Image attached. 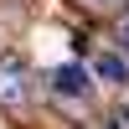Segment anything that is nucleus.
Segmentation results:
<instances>
[{
	"label": "nucleus",
	"mask_w": 129,
	"mask_h": 129,
	"mask_svg": "<svg viewBox=\"0 0 129 129\" xmlns=\"http://www.w3.org/2000/svg\"><path fill=\"white\" fill-rule=\"evenodd\" d=\"M31 93V72L21 52H0V103H26Z\"/></svg>",
	"instance_id": "f257e3e1"
},
{
	"label": "nucleus",
	"mask_w": 129,
	"mask_h": 129,
	"mask_svg": "<svg viewBox=\"0 0 129 129\" xmlns=\"http://www.w3.org/2000/svg\"><path fill=\"white\" fill-rule=\"evenodd\" d=\"M52 88H57L62 98H88L93 78H88V67H83V62H62V67L52 72Z\"/></svg>",
	"instance_id": "f03ea898"
},
{
	"label": "nucleus",
	"mask_w": 129,
	"mask_h": 129,
	"mask_svg": "<svg viewBox=\"0 0 129 129\" xmlns=\"http://www.w3.org/2000/svg\"><path fill=\"white\" fill-rule=\"evenodd\" d=\"M98 78L124 83V78H129V62H124V57H98Z\"/></svg>",
	"instance_id": "7ed1b4c3"
},
{
	"label": "nucleus",
	"mask_w": 129,
	"mask_h": 129,
	"mask_svg": "<svg viewBox=\"0 0 129 129\" xmlns=\"http://www.w3.org/2000/svg\"><path fill=\"white\" fill-rule=\"evenodd\" d=\"M109 129H129V103H119V109H114V119H109Z\"/></svg>",
	"instance_id": "20e7f679"
},
{
	"label": "nucleus",
	"mask_w": 129,
	"mask_h": 129,
	"mask_svg": "<svg viewBox=\"0 0 129 129\" xmlns=\"http://www.w3.org/2000/svg\"><path fill=\"white\" fill-rule=\"evenodd\" d=\"M119 41H124V52H129V16H124V26H119Z\"/></svg>",
	"instance_id": "39448f33"
},
{
	"label": "nucleus",
	"mask_w": 129,
	"mask_h": 129,
	"mask_svg": "<svg viewBox=\"0 0 129 129\" xmlns=\"http://www.w3.org/2000/svg\"><path fill=\"white\" fill-rule=\"evenodd\" d=\"M98 5H114V0H98Z\"/></svg>",
	"instance_id": "423d86ee"
}]
</instances>
